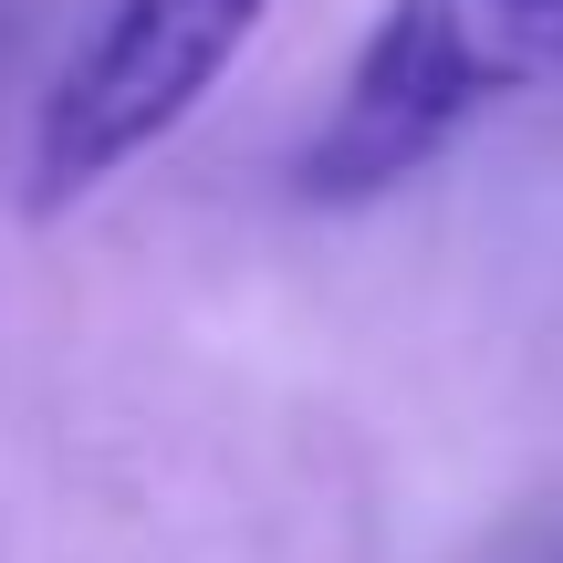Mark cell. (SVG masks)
Listing matches in <instances>:
<instances>
[{
    "instance_id": "7a4b0ae2",
    "label": "cell",
    "mask_w": 563,
    "mask_h": 563,
    "mask_svg": "<svg viewBox=\"0 0 563 563\" xmlns=\"http://www.w3.org/2000/svg\"><path fill=\"white\" fill-rule=\"evenodd\" d=\"M262 21H272V0H104L32 104L21 209L63 220L95 188H115L136 157H157L230 84V63L262 42Z\"/></svg>"
},
{
    "instance_id": "6da1fadb",
    "label": "cell",
    "mask_w": 563,
    "mask_h": 563,
    "mask_svg": "<svg viewBox=\"0 0 563 563\" xmlns=\"http://www.w3.org/2000/svg\"><path fill=\"white\" fill-rule=\"evenodd\" d=\"M563 84V0H386L355 42L292 188L313 209H365L470 136L490 104Z\"/></svg>"
}]
</instances>
